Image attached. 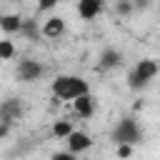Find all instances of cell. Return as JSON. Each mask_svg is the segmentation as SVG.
<instances>
[{
	"label": "cell",
	"instance_id": "6da1fadb",
	"mask_svg": "<svg viewBox=\"0 0 160 160\" xmlns=\"http://www.w3.org/2000/svg\"><path fill=\"white\" fill-rule=\"evenodd\" d=\"M50 90H52V98L55 100H75L85 92H90V85L88 80H82L80 75H58L52 82H50Z\"/></svg>",
	"mask_w": 160,
	"mask_h": 160
},
{
	"label": "cell",
	"instance_id": "7a4b0ae2",
	"mask_svg": "<svg viewBox=\"0 0 160 160\" xmlns=\"http://www.w3.org/2000/svg\"><path fill=\"white\" fill-rule=\"evenodd\" d=\"M158 72H160L158 60L142 58V60H138V62L132 65V70L128 72V88H130V90H142V88H148V85L155 80Z\"/></svg>",
	"mask_w": 160,
	"mask_h": 160
},
{
	"label": "cell",
	"instance_id": "3957f363",
	"mask_svg": "<svg viewBox=\"0 0 160 160\" xmlns=\"http://www.w3.org/2000/svg\"><path fill=\"white\" fill-rule=\"evenodd\" d=\"M112 140L118 145H122V142H128V145L140 142L142 140V130H140L138 120L135 118H120L115 122V128H112Z\"/></svg>",
	"mask_w": 160,
	"mask_h": 160
},
{
	"label": "cell",
	"instance_id": "277c9868",
	"mask_svg": "<svg viewBox=\"0 0 160 160\" xmlns=\"http://www.w3.org/2000/svg\"><path fill=\"white\" fill-rule=\"evenodd\" d=\"M45 75V65L40 60H32V58H22L18 62V80L22 82H35Z\"/></svg>",
	"mask_w": 160,
	"mask_h": 160
},
{
	"label": "cell",
	"instance_id": "5b68a950",
	"mask_svg": "<svg viewBox=\"0 0 160 160\" xmlns=\"http://www.w3.org/2000/svg\"><path fill=\"white\" fill-rule=\"evenodd\" d=\"M65 142H68V150H72L75 155H80V152H85V150L92 148V138L88 132H82V130H72L65 138Z\"/></svg>",
	"mask_w": 160,
	"mask_h": 160
},
{
	"label": "cell",
	"instance_id": "8992f818",
	"mask_svg": "<svg viewBox=\"0 0 160 160\" xmlns=\"http://www.w3.org/2000/svg\"><path fill=\"white\" fill-rule=\"evenodd\" d=\"M122 60H125V55H122L118 48H105V50L100 52L98 70H115V68L122 65Z\"/></svg>",
	"mask_w": 160,
	"mask_h": 160
},
{
	"label": "cell",
	"instance_id": "52a82bcc",
	"mask_svg": "<svg viewBox=\"0 0 160 160\" xmlns=\"http://www.w3.org/2000/svg\"><path fill=\"white\" fill-rule=\"evenodd\" d=\"M65 30H68V25H65V20H62L60 15H52V18H48V20L42 22V38L58 40V38L65 35Z\"/></svg>",
	"mask_w": 160,
	"mask_h": 160
},
{
	"label": "cell",
	"instance_id": "ba28073f",
	"mask_svg": "<svg viewBox=\"0 0 160 160\" xmlns=\"http://www.w3.org/2000/svg\"><path fill=\"white\" fill-rule=\"evenodd\" d=\"M22 115V105L18 98H8L2 105H0V120L2 122H12V120H20Z\"/></svg>",
	"mask_w": 160,
	"mask_h": 160
},
{
	"label": "cell",
	"instance_id": "9c48e42d",
	"mask_svg": "<svg viewBox=\"0 0 160 160\" xmlns=\"http://www.w3.org/2000/svg\"><path fill=\"white\" fill-rule=\"evenodd\" d=\"M102 8H105L102 0H78V15L82 20H95L102 12Z\"/></svg>",
	"mask_w": 160,
	"mask_h": 160
},
{
	"label": "cell",
	"instance_id": "30bf717a",
	"mask_svg": "<svg viewBox=\"0 0 160 160\" xmlns=\"http://www.w3.org/2000/svg\"><path fill=\"white\" fill-rule=\"evenodd\" d=\"M18 35H20L22 40L38 42V40H40V35H42V28L38 25V20H35V18H22V25H20Z\"/></svg>",
	"mask_w": 160,
	"mask_h": 160
},
{
	"label": "cell",
	"instance_id": "8fae6325",
	"mask_svg": "<svg viewBox=\"0 0 160 160\" xmlns=\"http://www.w3.org/2000/svg\"><path fill=\"white\" fill-rule=\"evenodd\" d=\"M72 110H75L78 118H90V115L95 112V100H92V95L85 92V95L75 98V100H72Z\"/></svg>",
	"mask_w": 160,
	"mask_h": 160
},
{
	"label": "cell",
	"instance_id": "7c38bea8",
	"mask_svg": "<svg viewBox=\"0 0 160 160\" xmlns=\"http://www.w3.org/2000/svg\"><path fill=\"white\" fill-rule=\"evenodd\" d=\"M20 25H22V18L15 15V12H5V15L0 18V28H2L5 35H15V32L20 30Z\"/></svg>",
	"mask_w": 160,
	"mask_h": 160
},
{
	"label": "cell",
	"instance_id": "4fadbf2b",
	"mask_svg": "<svg viewBox=\"0 0 160 160\" xmlns=\"http://www.w3.org/2000/svg\"><path fill=\"white\" fill-rule=\"evenodd\" d=\"M72 130H75V128H72V122H70V120H55V122H52V128H50L52 138H58V140H65Z\"/></svg>",
	"mask_w": 160,
	"mask_h": 160
},
{
	"label": "cell",
	"instance_id": "5bb4252c",
	"mask_svg": "<svg viewBox=\"0 0 160 160\" xmlns=\"http://www.w3.org/2000/svg\"><path fill=\"white\" fill-rule=\"evenodd\" d=\"M115 12H118L120 18H128V15H132V12H135V5H132V0H118V2H115Z\"/></svg>",
	"mask_w": 160,
	"mask_h": 160
},
{
	"label": "cell",
	"instance_id": "9a60e30c",
	"mask_svg": "<svg viewBox=\"0 0 160 160\" xmlns=\"http://www.w3.org/2000/svg\"><path fill=\"white\" fill-rule=\"evenodd\" d=\"M15 55V45L10 40H0V60H12Z\"/></svg>",
	"mask_w": 160,
	"mask_h": 160
},
{
	"label": "cell",
	"instance_id": "2e32d148",
	"mask_svg": "<svg viewBox=\"0 0 160 160\" xmlns=\"http://www.w3.org/2000/svg\"><path fill=\"white\" fill-rule=\"evenodd\" d=\"M58 2H60V0H38L35 5H38V12H48V10H52Z\"/></svg>",
	"mask_w": 160,
	"mask_h": 160
},
{
	"label": "cell",
	"instance_id": "e0dca14e",
	"mask_svg": "<svg viewBox=\"0 0 160 160\" xmlns=\"http://www.w3.org/2000/svg\"><path fill=\"white\" fill-rule=\"evenodd\" d=\"M132 5H135V12H140V10H148L150 0H132Z\"/></svg>",
	"mask_w": 160,
	"mask_h": 160
},
{
	"label": "cell",
	"instance_id": "ac0fdd59",
	"mask_svg": "<svg viewBox=\"0 0 160 160\" xmlns=\"http://www.w3.org/2000/svg\"><path fill=\"white\" fill-rule=\"evenodd\" d=\"M52 158H55V160H68V158H75V152H72V150H68V152H55Z\"/></svg>",
	"mask_w": 160,
	"mask_h": 160
}]
</instances>
